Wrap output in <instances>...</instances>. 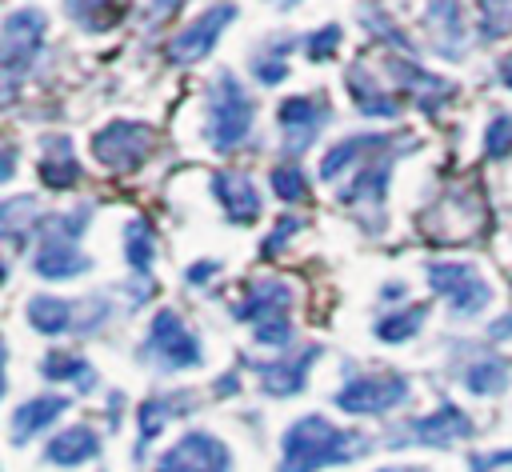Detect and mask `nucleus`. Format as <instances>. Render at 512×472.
Instances as JSON below:
<instances>
[{
  "label": "nucleus",
  "instance_id": "1",
  "mask_svg": "<svg viewBox=\"0 0 512 472\" xmlns=\"http://www.w3.org/2000/svg\"><path fill=\"white\" fill-rule=\"evenodd\" d=\"M368 444L356 432L336 428L328 416L308 412L300 416L280 444V464L276 472H316V468H332V464H348L356 456H364Z\"/></svg>",
  "mask_w": 512,
  "mask_h": 472
},
{
  "label": "nucleus",
  "instance_id": "2",
  "mask_svg": "<svg viewBox=\"0 0 512 472\" xmlns=\"http://www.w3.org/2000/svg\"><path fill=\"white\" fill-rule=\"evenodd\" d=\"M92 204H80L72 212H52L36 228V252H32V272L40 280H72L92 268V260L80 252V236L88 232Z\"/></svg>",
  "mask_w": 512,
  "mask_h": 472
},
{
  "label": "nucleus",
  "instance_id": "3",
  "mask_svg": "<svg viewBox=\"0 0 512 472\" xmlns=\"http://www.w3.org/2000/svg\"><path fill=\"white\" fill-rule=\"evenodd\" d=\"M256 124V100L236 80V72H220L204 100V140L216 152H236Z\"/></svg>",
  "mask_w": 512,
  "mask_h": 472
},
{
  "label": "nucleus",
  "instance_id": "4",
  "mask_svg": "<svg viewBox=\"0 0 512 472\" xmlns=\"http://www.w3.org/2000/svg\"><path fill=\"white\" fill-rule=\"evenodd\" d=\"M44 36H48V16L40 8L24 4V8H12L4 16V28H0V72H4V100L8 104L16 100L20 80L40 60Z\"/></svg>",
  "mask_w": 512,
  "mask_h": 472
},
{
  "label": "nucleus",
  "instance_id": "5",
  "mask_svg": "<svg viewBox=\"0 0 512 472\" xmlns=\"http://www.w3.org/2000/svg\"><path fill=\"white\" fill-rule=\"evenodd\" d=\"M428 284L448 304V312L456 320H472L492 304V284L468 260H432L428 264Z\"/></svg>",
  "mask_w": 512,
  "mask_h": 472
},
{
  "label": "nucleus",
  "instance_id": "6",
  "mask_svg": "<svg viewBox=\"0 0 512 472\" xmlns=\"http://www.w3.org/2000/svg\"><path fill=\"white\" fill-rule=\"evenodd\" d=\"M144 360H152L160 372H180V368H196L204 360L200 352V336L172 312V308H160L148 324V336H144Z\"/></svg>",
  "mask_w": 512,
  "mask_h": 472
},
{
  "label": "nucleus",
  "instance_id": "7",
  "mask_svg": "<svg viewBox=\"0 0 512 472\" xmlns=\"http://www.w3.org/2000/svg\"><path fill=\"white\" fill-rule=\"evenodd\" d=\"M108 300L88 296V300H64V296H32L28 300V324L44 336H64V332H96L108 320Z\"/></svg>",
  "mask_w": 512,
  "mask_h": 472
},
{
  "label": "nucleus",
  "instance_id": "8",
  "mask_svg": "<svg viewBox=\"0 0 512 472\" xmlns=\"http://www.w3.org/2000/svg\"><path fill=\"white\" fill-rule=\"evenodd\" d=\"M332 120V104L316 92H300V96H288L276 104V124H280V136H284V156L296 160L300 152H308L320 132L328 128Z\"/></svg>",
  "mask_w": 512,
  "mask_h": 472
},
{
  "label": "nucleus",
  "instance_id": "9",
  "mask_svg": "<svg viewBox=\"0 0 512 472\" xmlns=\"http://www.w3.org/2000/svg\"><path fill=\"white\" fill-rule=\"evenodd\" d=\"M152 128L144 120H108L92 132V156L112 172H136L152 152Z\"/></svg>",
  "mask_w": 512,
  "mask_h": 472
},
{
  "label": "nucleus",
  "instance_id": "10",
  "mask_svg": "<svg viewBox=\"0 0 512 472\" xmlns=\"http://www.w3.org/2000/svg\"><path fill=\"white\" fill-rule=\"evenodd\" d=\"M408 380L396 372H380V376H356L336 392V408L348 416H384L392 408H400L408 400Z\"/></svg>",
  "mask_w": 512,
  "mask_h": 472
},
{
  "label": "nucleus",
  "instance_id": "11",
  "mask_svg": "<svg viewBox=\"0 0 512 472\" xmlns=\"http://www.w3.org/2000/svg\"><path fill=\"white\" fill-rule=\"evenodd\" d=\"M156 472H232V452L220 436L192 428L156 460Z\"/></svg>",
  "mask_w": 512,
  "mask_h": 472
},
{
  "label": "nucleus",
  "instance_id": "12",
  "mask_svg": "<svg viewBox=\"0 0 512 472\" xmlns=\"http://www.w3.org/2000/svg\"><path fill=\"white\" fill-rule=\"evenodd\" d=\"M232 20H236V4H232V0L204 8L192 24H184V28L168 40V60H172V64H200V60L216 48V40L224 36V28H228Z\"/></svg>",
  "mask_w": 512,
  "mask_h": 472
},
{
  "label": "nucleus",
  "instance_id": "13",
  "mask_svg": "<svg viewBox=\"0 0 512 472\" xmlns=\"http://www.w3.org/2000/svg\"><path fill=\"white\" fill-rule=\"evenodd\" d=\"M396 156H400V152H388V156H376V160L360 164V168L348 176V184L336 192L340 204H352V208L364 212V228H372V232L380 228L376 220H380V208H384V196H388V180H392Z\"/></svg>",
  "mask_w": 512,
  "mask_h": 472
},
{
  "label": "nucleus",
  "instance_id": "14",
  "mask_svg": "<svg viewBox=\"0 0 512 472\" xmlns=\"http://www.w3.org/2000/svg\"><path fill=\"white\" fill-rule=\"evenodd\" d=\"M384 68H388V76L400 84V92H408L412 100H416V108L420 112H440L452 96H456V84L452 80H444V76H436V72H428V68H420L416 60H408V56H396V52H388L384 56Z\"/></svg>",
  "mask_w": 512,
  "mask_h": 472
},
{
  "label": "nucleus",
  "instance_id": "15",
  "mask_svg": "<svg viewBox=\"0 0 512 472\" xmlns=\"http://www.w3.org/2000/svg\"><path fill=\"white\" fill-rule=\"evenodd\" d=\"M400 144H408V140L396 136V132H356V136H344V140H336V144L324 152V160H320V180H336V176L348 172V168H360V164H368V160H376V156L400 152Z\"/></svg>",
  "mask_w": 512,
  "mask_h": 472
},
{
  "label": "nucleus",
  "instance_id": "16",
  "mask_svg": "<svg viewBox=\"0 0 512 472\" xmlns=\"http://www.w3.org/2000/svg\"><path fill=\"white\" fill-rule=\"evenodd\" d=\"M316 360H320V344H304L300 352H280L276 360H252V372L260 376V388L268 396H296L304 392Z\"/></svg>",
  "mask_w": 512,
  "mask_h": 472
},
{
  "label": "nucleus",
  "instance_id": "17",
  "mask_svg": "<svg viewBox=\"0 0 512 472\" xmlns=\"http://www.w3.org/2000/svg\"><path fill=\"white\" fill-rule=\"evenodd\" d=\"M292 300H296L292 284H284V280H276V276H260V280H252V284L244 288V296L232 304V316H236L240 324H260V320H268V316H288V312H292Z\"/></svg>",
  "mask_w": 512,
  "mask_h": 472
},
{
  "label": "nucleus",
  "instance_id": "18",
  "mask_svg": "<svg viewBox=\"0 0 512 472\" xmlns=\"http://www.w3.org/2000/svg\"><path fill=\"white\" fill-rule=\"evenodd\" d=\"M344 88H348V100L360 116H368V120H396L400 116V100H392L384 92V84L376 80V72L364 60H352L344 68Z\"/></svg>",
  "mask_w": 512,
  "mask_h": 472
},
{
  "label": "nucleus",
  "instance_id": "19",
  "mask_svg": "<svg viewBox=\"0 0 512 472\" xmlns=\"http://www.w3.org/2000/svg\"><path fill=\"white\" fill-rule=\"evenodd\" d=\"M424 28H428V40L440 56L448 60H460L464 48H468V28H464V8L460 0H428L424 4Z\"/></svg>",
  "mask_w": 512,
  "mask_h": 472
},
{
  "label": "nucleus",
  "instance_id": "20",
  "mask_svg": "<svg viewBox=\"0 0 512 472\" xmlns=\"http://www.w3.org/2000/svg\"><path fill=\"white\" fill-rule=\"evenodd\" d=\"M212 196H216V204L224 208V216L232 224H256L260 220L264 200H260V188H256L252 176H244V172H212Z\"/></svg>",
  "mask_w": 512,
  "mask_h": 472
},
{
  "label": "nucleus",
  "instance_id": "21",
  "mask_svg": "<svg viewBox=\"0 0 512 472\" xmlns=\"http://www.w3.org/2000/svg\"><path fill=\"white\" fill-rule=\"evenodd\" d=\"M36 176H40V184H44V188H52V192H68V188H76V184H80V160H76V152H72V140H68V136L52 132V136H44V140H40Z\"/></svg>",
  "mask_w": 512,
  "mask_h": 472
},
{
  "label": "nucleus",
  "instance_id": "22",
  "mask_svg": "<svg viewBox=\"0 0 512 472\" xmlns=\"http://www.w3.org/2000/svg\"><path fill=\"white\" fill-rule=\"evenodd\" d=\"M408 436H412L416 444H424V448H448V444L472 436V420H468L464 408L440 404L436 412H428V416H420V420H408Z\"/></svg>",
  "mask_w": 512,
  "mask_h": 472
},
{
  "label": "nucleus",
  "instance_id": "23",
  "mask_svg": "<svg viewBox=\"0 0 512 472\" xmlns=\"http://www.w3.org/2000/svg\"><path fill=\"white\" fill-rule=\"evenodd\" d=\"M460 380H464V388H468L472 396H500V392L508 388L512 372H508V360H504V356H496L492 348H480V352L460 368Z\"/></svg>",
  "mask_w": 512,
  "mask_h": 472
},
{
  "label": "nucleus",
  "instance_id": "24",
  "mask_svg": "<svg viewBox=\"0 0 512 472\" xmlns=\"http://www.w3.org/2000/svg\"><path fill=\"white\" fill-rule=\"evenodd\" d=\"M60 412H68V396H32L24 400L16 412H12V440L16 444H28L32 436H40L48 424L60 420Z\"/></svg>",
  "mask_w": 512,
  "mask_h": 472
},
{
  "label": "nucleus",
  "instance_id": "25",
  "mask_svg": "<svg viewBox=\"0 0 512 472\" xmlns=\"http://www.w3.org/2000/svg\"><path fill=\"white\" fill-rule=\"evenodd\" d=\"M48 464H60V468H76V464H88L100 456V436L88 428V424H72L64 432H56L44 448Z\"/></svg>",
  "mask_w": 512,
  "mask_h": 472
},
{
  "label": "nucleus",
  "instance_id": "26",
  "mask_svg": "<svg viewBox=\"0 0 512 472\" xmlns=\"http://www.w3.org/2000/svg\"><path fill=\"white\" fill-rule=\"evenodd\" d=\"M40 376L52 384H76L80 392L96 388V368L76 348H48V356L40 360Z\"/></svg>",
  "mask_w": 512,
  "mask_h": 472
},
{
  "label": "nucleus",
  "instance_id": "27",
  "mask_svg": "<svg viewBox=\"0 0 512 472\" xmlns=\"http://www.w3.org/2000/svg\"><path fill=\"white\" fill-rule=\"evenodd\" d=\"M128 12V0H64V16L76 20L84 32H108Z\"/></svg>",
  "mask_w": 512,
  "mask_h": 472
},
{
  "label": "nucleus",
  "instance_id": "28",
  "mask_svg": "<svg viewBox=\"0 0 512 472\" xmlns=\"http://www.w3.org/2000/svg\"><path fill=\"white\" fill-rule=\"evenodd\" d=\"M292 48H296V36H272L256 56H252V76H256V84H280L284 76H288V56H292Z\"/></svg>",
  "mask_w": 512,
  "mask_h": 472
},
{
  "label": "nucleus",
  "instance_id": "29",
  "mask_svg": "<svg viewBox=\"0 0 512 472\" xmlns=\"http://www.w3.org/2000/svg\"><path fill=\"white\" fill-rule=\"evenodd\" d=\"M424 316H428L424 304H408V308L384 312V316L372 324V336L384 340V344H404V340H412V336L424 328Z\"/></svg>",
  "mask_w": 512,
  "mask_h": 472
},
{
  "label": "nucleus",
  "instance_id": "30",
  "mask_svg": "<svg viewBox=\"0 0 512 472\" xmlns=\"http://www.w3.org/2000/svg\"><path fill=\"white\" fill-rule=\"evenodd\" d=\"M124 260H128V268H136V272H148L152 260H156V232H152V224L140 220V216L124 224Z\"/></svg>",
  "mask_w": 512,
  "mask_h": 472
},
{
  "label": "nucleus",
  "instance_id": "31",
  "mask_svg": "<svg viewBox=\"0 0 512 472\" xmlns=\"http://www.w3.org/2000/svg\"><path fill=\"white\" fill-rule=\"evenodd\" d=\"M476 12H480V44H496L512 32V0H476Z\"/></svg>",
  "mask_w": 512,
  "mask_h": 472
},
{
  "label": "nucleus",
  "instance_id": "32",
  "mask_svg": "<svg viewBox=\"0 0 512 472\" xmlns=\"http://www.w3.org/2000/svg\"><path fill=\"white\" fill-rule=\"evenodd\" d=\"M176 400H184V396H160V400H144V404H140V412H136V420H140V444H136V452H144V448L152 444V436L176 416V412H172Z\"/></svg>",
  "mask_w": 512,
  "mask_h": 472
},
{
  "label": "nucleus",
  "instance_id": "33",
  "mask_svg": "<svg viewBox=\"0 0 512 472\" xmlns=\"http://www.w3.org/2000/svg\"><path fill=\"white\" fill-rule=\"evenodd\" d=\"M268 180H272L276 200H284V204H300V200H308V180H304V172H300V160H284V164H276Z\"/></svg>",
  "mask_w": 512,
  "mask_h": 472
},
{
  "label": "nucleus",
  "instance_id": "34",
  "mask_svg": "<svg viewBox=\"0 0 512 472\" xmlns=\"http://www.w3.org/2000/svg\"><path fill=\"white\" fill-rule=\"evenodd\" d=\"M360 20H364V28H368L376 40H384L388 48H412V36H408V32H400L384 8H376V4H364V8H360Z\"/></svg>",
  "mask_w": 512,
  "mask_h": 472
},
{
  "label": "nucleus",
  "instance_id": "35",
  "mask_svg": "<svg viewBox=\"0 0 512 472\" xmlns=\"http://www.w3.org/2000/svg\"><path fill=\"white\" fill-rule=\"evenodd\" d=\"M480 144H484V156H488V160H508V156H512V116H508V112H496V116L488 120Z\"/></svg>",
  "mask_w": 512,
  "mask_h": 472
},
{
  "label": "nucleus",
  "instance_id": "36",
  "mask_svg": "<svg viewBox=\"0 0 512 472\" xmlns=\"http://www.w3.org/2000/svg\"><path fill=\"white\" fill-rule=\"evenodd\" d=\"M340 40H344V32H340V24H324V28H316L308 40H304V52H308V60H316V64H324V60H332L336 56V48H340Z\"/></svg>",
  "mask_w": 512,
  "mask_h": 472
},
{
  "label": "nucleus",
  "instance_id": "37",
  "mask_svg": "<svg viewBox=\"0 0 512 472\" xmlns=\"http://www.w3.org/2000/svg\"><path fill=\"white\" fill-rule=\"evenodd\" d=\"M252 336H256V344H264V348H288V340H292V320H288V316H268V320L252 324Z\"/></svg>",
  "mask_w": 512,
  "mask_h": 472
},
{
  "label": "nucleus",
  "instance_id": "38",
  "mask_svg": "<svg viewBox=\"0 0 512 472\" xmlns=\"http://www.w3.org/2000/svg\"><path fill=\"white\" fill-rule=\"evenodd\" d=\"M300 228H304V220H300V216H280V220H276V228L264 236L260 256H268V260H272V256H280V248H284V244H288V240H292Z\"/></svg>",
  "mask_w": 512,
  "mask_h": 472
},
{
  "label": "nucleus",
  "instance_id": "39",
  "mask_svg": "<svg viewBox=\"0 0 512 472\" xmlns=\"http://www.w3.org/2000/svg\"><path fill=\"white\" fill-rule=\"evenodd\" d=\"M216 272H220V264H216V260H196V264H192V268H188L184 276H188V284L204 288V284H208V280H212Z\"/></svg>",
  "mask_w": 512,
  "mask_h": 472
},
{
  "label": "nucleus",
  "instance_id": "40",
  "mask_svg": "<svg viewBox=\"0 0 512 472\" xmlns=\"http://www.w3.org/2000/svg\"><path fill=\"white\" fill-rule=\"evenodd\" d=\"M496 464H512V448L508 452H492V456H472V472H492Z\"/></svg>",
  "mask_w": 512,
  "mask_h": 472
},
{
  "label": "nucleus",
  "instance_id": "41",
  "mask_svg": "<svg viewBox=\"0 0 512 472\" xmlns=\"http://www.w3.org/2000/svg\"><path fill=\"white\" fill-rule=\"evenodd\" d=\"M512 336V312H504L500 320L488 324V340H508Z\"/></svg>",
  "mask_w": 512,
  "mask_h": 472
},
{
  "label": "nucleus",
  "instance_id": "42",
  "mask_svg": "<svg viewBox=\"0 0 512 472\" xmlns=\"http://www.w3.org/2000/svg\"><path fill=\"white\" fill-rule=\"evenodd\" d=\"M184 4H188V0H152V16L164 20V16H172L176 8H184Z\"/></svg>",
  "mask_w": 512,
  "mask_h": 472
},
{
  "label": "nucleus",
  "instance_id": "43",
  "mask_svg": "<svg viewBox=\"0 0 512 472\" xmlns=\"http://www.w3.org/2000/svg\"><path fill=\"white\" fill-rule=\"evenodd\" d=\"M400 296H404V284L400 280H392L388 288H380V300H400Z\"/></svg>",
  "mask_w": 512,
  "mask_h": 472
},
{
  "label": "nucleus",
  "instance_id": "44",
  "mask_svg": "<svg viewBox=\"0 0 512 472\" xmlns=\"http://www.w3.org/2000/svg\"><path fill=\"white\" fill-rule=\"evenodd\" d=\"M500 80H504V88H512V52L500 60Z\"/></svg>",
  "mask_w": 512,
  "mask_h": 472
},
{
  "label": "nucleus",
  "instance_id": "45",
  "mask_svg": "<svg viewBox=\"0 0 512 472\" xmlns=\"http://www.w3.org/2000/svg\"><path fill=\"white\" fill-rule=\"evenodd\" d=\"M376 472H428V468H376Z\"/></svg>",
  "mask_w": 512,
  "mask_h": 472
}]
</instances>
